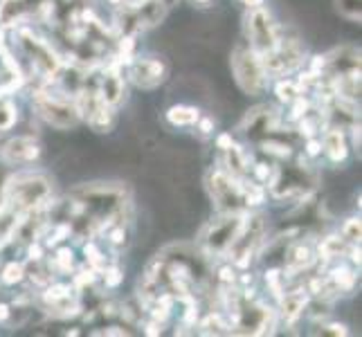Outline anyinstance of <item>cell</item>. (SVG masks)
<instances>
[{"label":"cell","mask_w":362,"mask_h":337,"mask_svg":"<svg viewBox=\"0 0 362 337\" xmlns=\"http://www.w3.org/2000/svg\"><path fill=\"white\" fill-rule=\"evenodd\" d=\"M167 77V66L160 59H137L131 64V79L140 88H156Z\"/></svg>","instance_id":"obj_10"},{"label":"cell","mask_w":362,"mask_h":337,"mask_svg":"<svg viewBox=\"0 0 362 337\" xmlns=\"http://www.w3.org/2000/svg\"><path fill=\"white\" fill-rule=\"evenodd\" d=\"M342 239L349 243H360V220L358 218H349L342 227Z\"/></svg>","instance_id":"obj_23"},{"label":"cell","mask_w":362,"mask_h":337,"mask_svg":"<svg viewBox=\"0 0 362 337\" xmlns=\"http://www.w3.org/2000/svg\"><path fill=\"white\" fill-rule=\"evenodd\" d=\"M241 227V218L236 214H230L226 218H221L216 223H211L207 232L203 234V243L209 252H226L230 243L234 241L236 232Z\"/></svg>","instance_id":"obj_8"},{"label":"cell","mask_w":362,"mask_h":337,"mask_svg":"<svg viewBox=\"0 0 362 337\" xmlns=\"http://www.w3.org/2000/svg\"><path fill=\"white\" fill-rule=\"evenodd\" d=\"M146 333H148V335H160L158 324H148V326H146Z\"/></svg>","instance_id":"obj_35"},{"label":"cell","mask_w":362,"mask_h":337,"mask_svg":"<svg viewBox=\"0 0 362 337\" xmlns=\"http://www.w3.org/2000/svg\"><path fill=\"white\" fill-rule=\"evenodd\" d=\"M34 108L39 110V115L43 119H47L52 126H59V129H70L79 122V108L70 104L64 97L34 93Z\"/></svg>","instance_id":"obj_5"},{"label":"cell","mask_w":362,"mask_h":337,"mask_svg":"<svg viewBox=\"0 0 362 337\" xmlns=\"http://www.w3.org/2000/svg\"><path fill=\"white\" fill-rule=\"evenodd\" d=\"M324 148H327V153L333 162H342L346 158L349 148H346L344 135L340 129H331L327 135H324Z\"/></svg>","instance_id":"obj_14"},{"label":"cell","mask_w":362,"mask_h":337,"mask_svg":"<svg viewBox=\"0 0 362 337\" xmlns=\"http://www.w3.org/2000/svg\"><path fill=\"white\" fill-rule=\"evenodd\" d=\"M198 108L192 106H173L167 110V119L173 124V126H192V124L198 122Z\"/></svg>","instance_id":"obj_16"},{"label":"cell","mask_w":362,"mask_h":337,"mask_svg":"<svg viewBox=\"0 0 362 337\" xmlns=\"http://www.w3.org/2000/svg\"><path fill=\"white\" fill-rule=\"evenodd\" d=\"M264 230H266L264 216H250V218L241 220L239 232H236L234 241L226 249L236 266L243 268L250 264V259H252V254L257 252V245L261 243V239H264Z\"/></svg>","instance_id":"obj_3"},{"label":"cell","mask_w":362,"mask_h":337,"mask_svg":"<svg viewBox=\"0 0 362 337\" xmlns=\"http://www.w3.org/2000/svg\"><path fill=\"white\" fill-rule=\"evenodd\" d=\"M277 95H279V99L281 102H295V99L299 97V85L297 83H293V81H281L279 85H277Z\"/></svg>","instance_id":"obj_22"},{"label":"cell","mask_w":362,"mask_h":337,"mask_svg":"<svg viewBox=\"0 0 362 337\" xmlns=\"http://www.w3.org/2000/svg\"><path fill=\"white\" fill-rule=\"evenodd\" d=\"M329 331L324 333H331V335H346V329L342 326V324H331V326H327Z\"/></svg>","instance_id":"obj_29"},{"label":"cell","mask_w":362,"mask_h":337,"mask_svg":"<svg viewBox=\"0 0 362 337\" xmlns=\"http://www.w3.org/2000/svg\"><path fill=\"white\" fill-rule=\"evenodd\" d=\"M344 252V243L338 236H329V239H324L322 245H320V254L324 259H333V256H340Z\"/></svg>","instance_id":"obj_19"},{"label":"cell","mask_w":362,"mask_h":337,"mask_svg":"<svg viewBox=\"0 0 362 337\" xmlns=\"http://www.w3.org/2000/svg\"><path fill=\"white\" fill-rule=\"evenodd\" d=\"M266 74H288L304 61V47L297 39H279L272 52L259 57Z\"/></svg>","instance_id":"obj_6"},{"label":"cell","mask_w":362,"mask_h":337,"mask_svg":"<svg viewBox=\"0 0 362 337\" xmlns=\"http://www.w3.org/2000/svg\"><path fill=\"white\" fill-rule=\"evenodd\" d=\"M228 165H230V173L232 178H241L247 173V162H245V153L239 146H230L228 148Z\"/></svg>","instance_id":"obj_18"},{"label":"cell","mask_w":362,"mask_h":337,"mask_svg":"<svg viewBox=\"0 0 362 337\" xmlns=\"http://www.w3.org/2000/svg\"><path fill=\"white\" fill-rule=\"evenodd\" d=\"M216 146L223 148V151H228V148L232 146V137H230L228 133H223V135L218 137V140H216Z\"/></svg>","instance_id":"obj_27"},{"label":"cell","mask_w":362,"mask_h":337,"mask_svg":"<svg viewBox=\"0 0 362 337\" xmlns=\"http://www.w3.org/2000/svg\"><path fill=\"white\" fill-rule=\"evenodd\" d=\"M335 3H338L342 16L351 20H360V0H335Z\"/></svg>","instance_id":"obj_21"},{"label":"cell","mask_w":362,"mask_h":337,"mask_svg":"<svg viewBox=\"0 0 362 337\" xmlns=\"http://www.w3.org/2000/svg\"><path fill=\"white\" fill-rule=\"evenodd\" d=\"M247 36H250V47L255 49L259 57L272 52L279 43V34L270 14L261 7H252L247 14Z\"/></svg>","instance_id":"obj_4"},{"label":"cell","mask_w":362,"mask_h":337,"mask_svg":"<svg viewBox=\"0 0 362 337\" xmlns=\"http://www.w3.org/2000/svg\"><path fill=\"white\" fill-rule=\"evenodd\" d=\"M320 148H322V144H320L317 140H308L306 153H308V155H317V153H320Z\"/></svg>","instance_id":"obj_28"},{"label":"cell","mask_w":362,"mask_h":337,"mask_svg":"<svg viewBox=\"0 0 362 337\" xmlns=\"http://www.w3.org/2000/svg\"><path fill=\"white\" fill-rule=\"evenodd\" d=\"M221 281H226V283L234 281V272H232L230 268H223V270H221Z\"/></svg>","instance_id":"obj_30"},{"label":"cell","mask_w":362,"mask_h":337,"mask_svg":"<svg viewBox=\"0 0 362 337\" xmlns=\"http://www.w3.org/2000/svg\"><path fill=\"white\" fill-rule=\"evenodd\" d=\"M21 39H23V47H25V52L30 54V61L34 64V68H39L43 74H57L59 70V59L54 57L52 52V47H49L45 41L41 39H36V36L28 30H23L21 32Z\"/></svg>","instance_id":"obj_9"},{"label":"cell","mask_w":362,"mask_h":337,"mask_svg":"<svg viewBox=\"0 0 362 337\" xmlns=\"http://www.w3.org/2000/svg\"><path fill=\"white\" fill-rule=\"evenodd\" d=\"M211 129H214V122H211V119H203L201 122V131L203 133H211Z\"/></svg>","instance_id":"obj_33"},{"label":"cell","mask_w":362,"mask_h":337,"mask_svg":"<svg viewBox=\"0 0 362 337\" xmlns=\"http://www.w3.org/2000/svg\"><path fill=\"white\" fill-rule=\"evenodd\" d=\"M14 122H16V108L9 102H3V97H0V131L9 129Z\"/></svg>","instance_id":"obj_20"},{"label":"cell","mask_w":362,"mask_h":337,"mask_svg":"<svg viewBox=\"0 0 362 337\" xmlns=\"http://www.w3.org/2000/svg\"><path fill=\"white\" fill-rule=\"evenodd\" d=\"M49 198V184L43 176H23L5 184V201L14 209H39Z\"/></svg>","instance_id":"obj_2"},{"label":"cell","mask_w":362,"mask_h":337,"mask_svg":"<svg viewBox=\"0 0 362 337\" xmlns=\"http://www.w3.org/2000/svg\"><path fill=\"white\" fill-rule=\"evenodd\" d=\"M57 259H59V264H61V268H64V270L72 268V252H70V249H59Z\"/></svg>","instance_id":"obj_26"},{"label":"cell","mask_w":362,"mask_h":337,"mask_svg":"<svg viewBox=\"0 0 362 337\" xmlns=\"http://www.w3.org/2000/svg\"><path fill=\"white\" fill-rule=\"evenodd\" d=\"M232 70H234L236 83H239L247 95H259L266 88V70L261 66V59L252 47H247V45L234 47Z\"/></svg>","instance_id":"obj_1"},{"label":"cell","mask_w":362,"mask_h":337,"mask_svg":"<svg viewBox=\"0 0 362 337\" xmlns=\"http://www.w3.org/2000/svg\"><path fill=\"white\" fill-rule=\"evenodd\" d=\"M304 306H306V295L302 290L288 292L284 297V302H281V313H284L286 319L293 321V319H297L299 315L304 313Z\"/></svg>","instance_id":"obj_15"},{"label":"cell","mask_w":362,"mask_h":337,"mask_svg":"<svg viewBox=\"0 0 362 337\" xmlns=\"http://www.w3.org/2000/svg\"><path fill=\"white\" fill-rule=\"evenodd\" d=\"M41 155V146L36 144L30 137H16V140L7 142V146L3 148V158L7 162H32Z\"/></svg>","instance_id":"obj_11"},{"label":"cell","mask_w":362,"mask_h":337,"mask_svg":"<svg viewBox=\"0 0 362 337\" xmlns=\"http://www.w3.org/2000/svg\"><path fill=\"white\" fill-rule=\"evenodd\" d=\"M34 0H3L0 3V23L11 25L14 20L23 18L25 14H30L34 9Z\"/></svg>","instance_id":"obj_13"},{"label":"cell","mask_w":362,"mask_h":337,"mask_svg":"<svg viewBox=\"0 0 362 337\" xmlns=\"http://www.w3.org/2000/svg\"><path fill=\"white\" fill-rule=\"evenodd\" d=\"M23 279V266L21 264H9L5 270H3V281L5 283H18Z\"/></svg>","instance_id":"obj_24"},{"label":"cell","mask_w":362,"mask_h":337,"mask_svg":"<svg viewBox=\"0 0 362 337\" xmlns=\"http://www.w3.org/2000/svg\"><path fill=\"white\" fill-rule=\"evenodd\" d=\"M310 261H313V249H310L308 245H295L291 252H288V268L291 272H299L310 266Z\"/></svg>","instance_id":"obj_17"},{"label":"cell","mask_w":362,"mask_h":337,"mask_svg":"<svg viewBox=\"0 0 362 337\" xmlns=\"http://www.w3.org/2000/svg\"><path fill=\"white\" fill-rule=\"evenodd\" d=\"M99 97L104 99L108 106H117L124 97V83L122 77L117 74V70H106L104 77H102V90H99Z\"/></svg>","instance_id":"obj_12"},{"label":"cell","mask_w":362,"mask_h":337,"mask_svg":"<svg viewBox=\"0 0 362 337\" xmlns=\"http://www.w3.org/2000/svg\"><path fill=\"white\" fill-rule=\"evenodd\" d=\"M110 241H113V243H122V241H124V230H122V227L115 230L113 234H110Z\"/></svg>","instance_id":"obj_32"},{"label":"cell","mask_w":362,"mask_h":337,"mask_svg":"<svg viewBox=\"0 0 362 337\" xmlns=\"http://www.w3.org/2000/svg\"><path fill=\"white\" fill-rule=\"evenodd\" d=\"M104 281H106L108 288H117V285L124 281V274H122L119 268H108V270L104 272Z\"/></svg>","instance_id":"obj_25"},{"label":"cell","mask_w":362,"mask_h":337,"mask_svg":"<svg viewBox=\"0 0 362 337\" xmlns=\"http://www.w3.org/2000/svg\"><path fill=\"white\" fill-rule=\"evenodd\" d=\"M9 317V306L0 304V319H7Z\"/></svg>","instance_id":"obj_36"},{"label":"cell","mask_w":362,"mask_h":337,"mask_svg":"<svg viewBox=\"0 0 362 337\" xmlns=\"http://www.w3.org/2000/svg\"><path fill=\"white\" fill-rule=\"evenodd\" d=\"M30 259H32V261H39V259H41V247H39V245H32V247H30Z\"/></svg>","instance_id":"obj_31"},{"label":"cell","mask_w":362,"mask_h":337,"mask_svg":"<svg viewBox=\"0 0 362 337\" xmlns=\"http://www.w3.org/2000/svg\"><path fill=\"white\" fill-rule=\"evenodd\" d=\"M196 3H201V5H207V3H209V0H196Z\"/></svg>","instance_id":"obj_37"},{"label":"cell","mask_w":362,"mask_h":337,"mask_svg":"<svg viewBox=\"0 0 362 337\" xmlns=\"http://www.w3.org/2000/svg\"><path fill=\"white\" fill-rule=\"evenodd\" d=\"M268 173H270V171L266 169V165H257V176H259V178H264V180H266V178H268Z\"/></svg>","instance_id":"obj_34"},{"label":"cell","mask_w":362,"mask_h":337,"mask_svg":"<svg viewBox=\"0 0 362 337\" xmlns=\"http://www.w3.org/2000/svg\"><path fill=\"white\" fill-rule=\"evenodd\" d=\"M110 3H113V5H119V0H110Z\"/></svg>","instance_id":"obj_38"},{"label":"cell","mask_w":362,"mask_h":337,"mask_svg":"<svg viewBox=\"0 0 362 337\" xmlns=\"http://www.w3.org/2000/svg\"><path fill=\"white\" fill-rule=\"evenodd\" d=\"M209 189L211 196H214L216 205L228 211V214H239L245 205V198H243V184L234 182L230 176L221 171H214V176L209 178Z\"/></svg>","instance_id":"obj_7"}]
</instances>
